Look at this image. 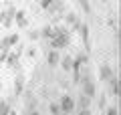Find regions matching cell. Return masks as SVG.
<instances>
[{"instance_id": "17", "label": "cell", "mask_w": 121, "mask_h": 115, "mask_svg": "<svg viewBox=\"0 0 121 115\" xmlns=\"http://www.w3.org/2000/svg\"><path fill=\"white\" fill-rule=\"evenodd\" d=\"M79 4H81V8H83V12H85V14H91V12H93L89 0H79Z\"/></svg>"}, {"instance_id": "12", "label": "cell", "mask_w": 121, "mask_h": 115, "mask_svg": "<svg viewBox=\"0 0 121 115\" xmlns=\"http://www.w3.org/2000/svg\"><path fill=\"white\" fill-rule=\"evenodd\" d=\"M65 20H67V24H71V28H73V30H79V26H81V22H79V18H77V14H75V12H69Z\"/></svg>"}, {"instance_id": "15", "label": "cell", "mask_w": 121, "mask_h": 115, "mask_svg": "<svg viewBox=\"0 0 121 115\" xmlns=\"http://www.w3.org/2000/svg\"><path fill=\"white\" fill-rule=\"evenodd\" d=\"M22 89H24V77L18 75V77H16V81H14V95H20Z\"/></svg>"}, {"instance_id": "13", "label": "cell", "mask_w": 121, "mask_h": 115, "mask_svg": "<svg viewBox=\"0 0 121 115\" xmlns=\"http://www.w3.org/2000/svg\"><path fill=\"white\" fill-rule=\"evenodd\" d=\"M18 55H20V53H16V51L8 53V55H6V65L16 69V67H18Z\"/></svg>"}, {"instance_id": "23", "label": "cell", "mask_w": 121, "mask_h": 115, "mask_svg": "<svg viewBox=\"0 0 121 115\" xmlns=\"http://www.w3.org/2000/svg\"><path fill=\"white\" fill-rule=\"evenodd\" d=\"M77 115H93V111H91V107H89V109H79Z\"/></svg>"}, {"instance_id": "4", "label": "cell", "mask_w": 121, "mask_h": 115, "mask_svg": "<svg viewBox=\"0 0 121 115\" xmlns=\"http://www.w3.org/2000/svg\"><path fill=\"white\" fill-rule=\"evenodd\" d=\"M99 77H101V81H103V83H107L109 79L115 77V69H113L109 63H103V65L99 67Z\"/></svg>"}, {"instance_id": "14", "label": "cell", "mask_w": 121, "mask_h": 115, "mask_svg": "<svg viewBox=\"0 0 121 115\" xmlns=\"http://www.w3.org/2000/svg\"><path fill=\"white\" fill-rule=\"evenodd\" d=\"M55 36V26H43L40 28V38H47V40H51V38Z\"/></svg>"}, {"instance_id": "16", "label": "cell", "mask_w": 121, "mask_h": 115, "mask_svg": "<svg viewBox=\"0 0 121 115\" xmlns=\"http://www.w3.org/2000/svg\"><path fill=\"white\" fill-rule=\"evenodd\" d=\"M79 32H81V36H83L85 47L89 49V26H87V24H81V26H79Z\"/></svg>"}, {"instance_id": "3", "label": "cell", "mask_w": 121, "mask_h": 115, "mask_svg": "<svg viewBox=\"0 0 121 115\" xmlns=\"http://www.w3.org/2000/svg\"><path fill=\"white\" fill-rule=\"evenodd\" d=\"M59 107L65 111V113H69V115L73 113L75 109H77V105H75V99L71 97V95H63V97L59 99Z\"/></svg>"}, {"instance_id": "19", "label": "cell", "mask_w": 121, "mask_h": 115, "mask_svg": "<svg viewBox=\"0 0 121 115\" xmlns=\"http://www.w3.org/2000/svg\"><path fill=\"white\" fill-rule=\"evenodd\" d=\"M105 115H119V111L115 105H111V107H105Z\"/></svg>"}, {"instance_id": "2", "label": "cell", "mask_w": 121, "mask_h": 115, "mask_svg": "<svg viewBox=\"0 0 121 115\" xmlns=\"http://www.w3.org/2000/svg\"><path fill=\"white\" fill-rule=\"evenodd\" d=\"M79 81H81V87H83V95H87V97H91V99L97 97V87H95V83L91 81L89 75H85L83 79H79Z\"/></svg>"}, {"instance_id": "10", "label": "cell", "mask_w": 121, "mask_h": 115, "mask_svg": "<svg viewBox=\"0 0 121 115\" xmlns=\"http://www.w3.org/2000/svg\"><path fill=\"white\" fill-rule=\"evenodd\" d=\"M107 89H109V95L111 97H117L119 95V81H117V77H113V79L107 81Z\"/></svg>"}, {"instance_id": "21", "label": "cell", "mask_w": 121, "mask_h": 115, "mask_svg": "<svg viewBox=\"0 0 121 115\" xmlns=\"http://www.w3.org/2000/svg\"><path fill=\"white\" fill-rule=\"evenodd\" d=\"M99 107H101V109L107 107V95H101V97H99Z\"/></svg>"}, {"instance_id": "8", "label": "cell", "mask_w": 121, "mask_h": 115, "mask_svg": "<svg viewBox=\"0 0 121 115\" xmlns=\"http://www.w3.org/2000/svg\"><path fill=\"white\" fill-rule=\"evenodd\" d=\"M59 61H60V51H48L47 53V65L48 67H59Z\"/></svg>"}, {"instance_id": "18", "label": "cell", "mask_w": 121, "mask_h": 115, "mask_svg": "<svg viewBox=\"0 0 121 115\" xmlns=\"http://www.w3.org/2000/svg\"><path fill=\"white\" fill-rule=\"evenodd\" d=\"M10 113V105L6 101H0V115H8Z\"/></svg>"}, {"instance_id": "22", "label": "cell", "mask_w": 121, "mask_h": 115, "mask_svg": "<svg viewBox=\"0 0 121 115\" xmlns=\"http://www.w3.org/2000/svg\"><path fill=\"white\" fill-rule=\"evenodd\" d=\"M51 4H52V0H40V6H43L44 10H48V8H51Z\"/></svg>"}, {"instance_id": "7", "label": "cell", "mask_w": 121, "mask_h": 115, "mask_svg": "<svg viewBox=\"0 0 121 115\" xmlns=\"http://www.w3.org/2000/svg\"><path fill=\"white\" fill-rule=\"evenodd\" d=\"M14 22H16L18 28H26V26H28V16H26L24 10H16V14H14Z\"/></svg>"}, {"instance_id": "11", "label": "cell", "mask_w": 121, "mask_h": 115, "mask_svg": "<svg viewBox=\"0 0 121 115\" xmlns=\"http://www.w3.org/2000/svg\"><path fill=\"white\" fill-rule=\"evenodd\" d=\"M75 105H77L79 109H89V107L93 105V99H91V97H87V95H83V93H81V97H79L77 101H75Z\"/></svg>"}, {"instance_id": "9", "label": "cell", "mask_w": 121, "mask_h": 115, "mask_svg": "<svg viewBox=\"0 0 121 115\" xmlns=\"http://www.w3.org/2000/svg\"><path fill=\"white\" fill-rule=\"evenodd\" d=\"M73 61H75V57L63 55V57H60V61H59V65H60V69H63V71H71V69H73Z\"/></svg>"}, {"instance_id": "1", "label": "cell", "mask_w": 121, "mask_h": 115, "mask_svg": "<svg viewBox=\"0 0 121 115\" xmlns=\"http://www.w3.org/2000/svg\"><path fill=\"white\" fill-rule=\"evenodd\" d=\"M51 44L55 51H63L71 44V34L67 28H55V36L51 38Z\"/></svg>"}, {"instance_id": "6", "label": "cell", "mask_w": 121, "mask_h": 115, "mask_svg": "<svg viewBox=\"0 0 121 115\" xmlns=\"http://www.w3.org/2000/svg\"><path fill=\"white\" fill-rule=\"evenodd\" d=\"M14 14H16V8H14V6H10L6 12L0 14V18H2V24H4L6 28H10V26H12V22H14Z\"/></svg>"}, {"instance_id": "5", "label": "cell", "mask_w": 121, "mask_h": 115, "mask_svg": "<svg viewBox=\"0 0 121 115\" xmlns=\"http://www.w3.org/2000/svg\"><path fill=\"white\" fill-rule=\"evenodd\" d=\"M16 44H18V34H8L6 38L0 40V51H6V53H8L10 49L16 47Z\"/></svg>"}, {"instance_id": "20", "label": "cell", "mask_w": 121, "mask_h": 115, "mask_svg": "<svg viewBox=\"0 0 121 115\" xmlns=\"http://www.w3.org/2000/svg\"><path fill=\"white\" fill-rule=\"evenodd\" d=\"M28 38H30V40H39V38H40V30H30Z\"/></svg>"}, {"instance_id": "24", "label": "cell", "mask_w": 121, "mask_h": 115, "mask_svg": "<svg viewBox=\"0 0 121 115\" xmlns=\"http://www.w3.org/2000/svg\"><path fill=\"white\" fill-rule=\"evenodd\" d=\"M30 115H40V113H39V111H35V109H32V111H30Z\"/></svg>"}]
</instances>
